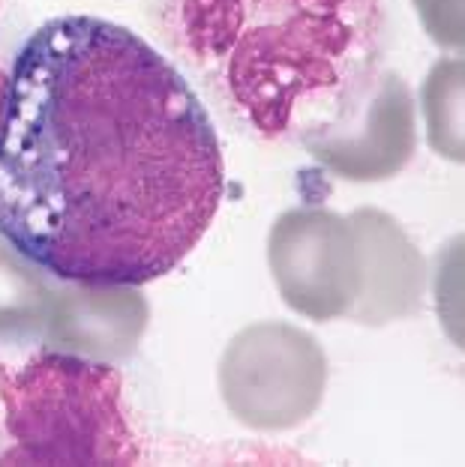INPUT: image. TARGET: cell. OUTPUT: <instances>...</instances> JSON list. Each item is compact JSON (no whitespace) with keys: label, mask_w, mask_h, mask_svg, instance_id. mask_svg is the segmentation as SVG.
Masks as SVG:
<instances>
[{"label":"cell","mask_w":465,"mask_h":467,"mask_svg":"<svg viewBox=\"0 0 465 467\" xmlns=\"http://www.w3.org/2000/svg\"><path fill=\"white\" fill-rule=\"evenodd\" d=\"M156 21L186 76L264 144L352 120L390 46L387 0H160Z\"/></svg>","instance_id":"7a4b0ae2"},{"label":"cell","mask_w":465,"mask_h":467,"mask_svg":"<svg viewBox=\"0 0 465 467\" xmlns=\"http://www.w3.org/2000/svg\"><path fill=\"white\" fill-rule=\"evenodd\" d=\"M223 150L193 84L97 16L25 39L0 102V237L67 282L147 285L205 237Z\"/></svg>","instance_id":"6da1fadb"},{"label":"cell","mask_w":465,"mask_h":467,"mask_svg":"<svg viewBox=\"0 0 465 467\" xmlns=\"http://www.w3.org/2000/svg\"><path fill=\"white\" fill-rule=\"evenodd\" d=\"M151 321L139 285L67 282L51 291L42 324L46 348L76 354L97 363H121L132 357Z\"/></svg>","instance_id":"52a82bcc"},{"label":"cell","mask_w":465,"mask_h":467,"mask_svg":"<svg viewBox=\"0 0 465 467\" xmlns=\"http://www.w3.org/2000/svg\"><path fill=\"white\" fill-rule=\"evenodd\" d=\"M4 90H6V69H4V63H0V102H4Z\"/></svg>","instance_id":"30bf717a"},{"label":"cell","mask_w":465,"mask_h":467,"mask_svg":"<svg viewBox=\"0 0 465 467\" xmlns=\"http://www.w3.org/2000/svg\"><path fill=\"white\" fill-rule=\"evenodd\" d=\"M301 147L340 180H390L411 162L417 147L408 90L394 76H382L352 120L333 132L306 138Z\"/></svg>","instance_id":"8992f818"},{"label":"cell","mask_w":465,"mask_h":467,"mask_svg":"<svg viewBox=\"0 0 465 467\" xmlns=\"http://www.w3.org/2000/svg\"><path fill=\"white\" fill-rule=\"evenodd\" d=\"M268 267L291 312L310 321L348 317L361 294V252L348 216L291 207L270 225Z\"/></svg>","instance_id":"5b68a950"},{"label":"cell","mask_w":465,"mask_h":467,"mask_svg":"<svg viewBox=\"0 0 465 467\" xmlns=\"http://www.w3.org/2000/svg\"><path fill=\"white\" fill-rule=\"evenodd\" d=\"M348 222L361 252V294L348 317L364 327H385L411 317L424 303V254L385 210L361 207Z\"/></svg>","instance_id":"ba28073f"},{"label":"cell","mask_w":465,"mask_h":467,"mask_svg":"<svg viewBox=\"0 0 465 467\" xmlns=\"http://www.w3.org/2000/svg\"><path fill=\"white\" fill-rule=\"evenodd\" d=\"M51 285L34 261L0 243V342L42 330L51 303Z\"/></svg>","instance_id":"9c48e42d"},{"label":"cell","mask_w":465,"mask_h":467,"mask_svg":"<svg viewBox=\"0 0 465 467\" xmlns=\"http://www.w3.org/2000/svg\"><path fill=\"white\" fill-rule=\"evenodd\" d=\"M226 410L252 431H289L322 408L327 357L289 321H259L231 336L217 368Z\"/></svg>","instance_id":"277c9868"},{"label":"cell","mask_w":465,"mask_h":467,"mask_svg":"<svg viewBox=\"0 0 465 467\" xmlns=\"http://www.w3.org/2000/svg\"><path fill=\"white\" fill-rule=\"evenodd\" d=\"M0 464L142 462L121 371L51 348L0 366Z\"/></svg>","instance_id":"3957f363"}]
</instances>
